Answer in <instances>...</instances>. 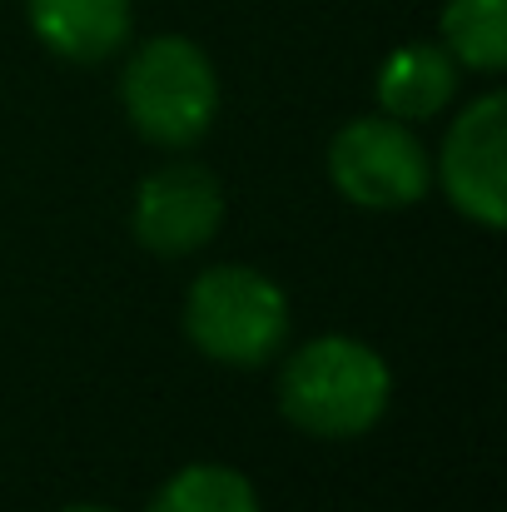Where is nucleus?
<instances>
[{"instance_id": "39448f33", "label": "nucleus", "mask_w": 507, "mask_h": 512, "mask_svg": "<svg viewBox=\"0 0 507 512\" xmlns=\"http://www.w3.org/2000/svg\"><path fill=\"white\" fill-rule=\"evenodd\" d=\"M503 150H507V95L493 90L483 100H473L438 155V179L443 194L453 199L458 214H468L483 229H503L507 219V194H503Z\"/></svg>"}, {"instance_id": "6e6552de", "label": "nucleus", "mask_w": 507, "mask_h": 512, "mask_svg": "<svg viewBox=\"0 0 507 512\" xmlns=\"http://www.w3.org/2000/svg\"><path fill=\"white\" fill-rule=\"evenodd\" d=\"M458 95V60L443 45L413 40L378 70V105L393 120H433Z\"/></svg>"}, {"instance_id": "20e7f679", "label": "nucleus", "mask_w": 507, "mask_h": 512, "mask_svg": "<svg viewBox=\"0 0 507 512\" xmlns=\"http://www.w3.org/2000/svg\"><path fill=\"white\" fill-rule=\"evenodd\" d=\"M329 179L358 209H408L428 194V150L393 115L348 120L329 145Z\"/></svg>"}, {"instance_id": "f257e3e1", "label": "nucleus", "mask_w": 507, "mask_h": 512, "mask_svg": "<svg viewBox=\"0 0 507 512\" xmlns=\"http://www.w3.org/2000/svg\"><path fill=\"white\" fill-rule=\"evenodd\" d=\"M393 398V373L378 348L343 334L309 339L279 368V408L309 438H358Z\"/></svg>"}, {"instance_id": "f03ea898", "label": "nucleus", "mask_w": 507, "mask_h": 512, "mask_svg": "<svg viewBox=\"0 0 507 512\" xmlns=\"http://www.w3.org/2000/svg\"><path fill=\"white\" fill-rule=\"evenodd\" d=\"M120 100L130 125L160 145V150H189L209 135L214 110H219V75L209 55L184 40V35H155L145 40L125 75H120Z\"/></svg>"}, {"instance_id": "7ed1b4c3", "label": "nucleus", "mask_w": 507, "mask_h": 512, "mask_svg": "<svg viewBox=\"0 0 507 512\" xmlns=\"http://www.w3.org/2000/svg\"><path fill=\"white\" fill-rule=\"evenodd\" d=\"M184 334L214 363L259 368L289 339V299L249 264H214L184 294Z\"/></svg>"}, {"instance_id": "9d476101", "label": "nucleus", "mask_w": 507, "mask_h": 512, "mask_svg": "<svg viewBox=\"0 0 507 512\" xmlns=\"http://www.w3.org/2000/svg\"><path fill=\"white\" fill-rule=\"evenodd\" d=\"M145 512H259V493L224 463H189L150 498Z\"/></svg>"}, {"instance_id": "9b49d317", "label": "nucleus", "mask_w": 507, "mask_h": 512, "mask_svg": "<svg viewBox=\"0 0 507 512\" xmlns=\"http://www.w3.org/2000/svg\"><path fill=\"white\" fill-rule=\"evenodd\" d=\"M60 512H110V508H95V503H70V508H60Z\"/></svg>"}, {"instance_id": "0eeeda50", "label": "nucleus", "mask_w": 507, "mask_h": 512, "mask_svg": "<svg viewBox=\"0 0 507 512\" xmlns=\"http://www.w3.org/2000/svg\"><path fill=\"white\" fill-rule=\"evenodd\" d=\"M30 30L40 45L70 65H100L130 40V0H30Z\"/></svg>"}, {"instance_id": "423d86ee", "label": "nucleus", "mask_w": 507, "mask_h": 512, "mask_svg": "<svg viewBox=\"0 0 507 512\" xmlns=\"http://www.w3.org/2000/svg\"><path fill=\"white\" fill-rule=\"evenodd\" d=\"M219 219H224V189L204 165H165L145 174L130 214L135 239L160 259L204 249L219 234Z\"/></svg>"}, {"instance_id": "1a4fd4ad", "label": "nucleus", "mask_w": 507, "mask_h": 512, "mask_svg": "<svg viewBox=\"0 0 507 512\" xmlns=\"http://www.w3.org/2000/svg\"><path fill=\"white\" fill-rule=\"evenodd\" d=\"M443 50L478 70L498 75L507 65V0H448L443 5Z\"/></svg>"}]
</instances>
